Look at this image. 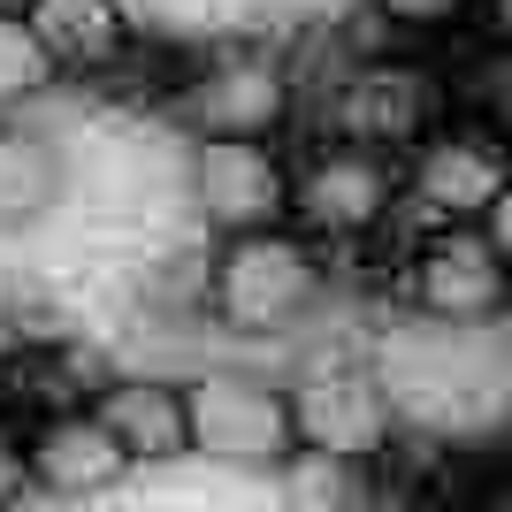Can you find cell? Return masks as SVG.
<instances>
[{
    "mask_svg": "<svg viewBox=\"0 0 512 512\" xmlns=\"http://www.w3.org/2000/svg\"><path fill=\"white\" fill-rule=\"evenodd\" d=\"M207 299L214 321L237 329V337H276L306 306L321 299V253L314 237H291L276 230H237L222 253H214V276H207Z\"/></svg>",
    "mask_w": 512,
    "mask_h": 512,
    "instance_id": "cell-1",
    "label": "cell"
},
{
    "mask_svg": "<svg viewBox=\"0 0 512 512\" xmlns=\"http://www.w3.org/2000/svg\"><path fill=\"white\" fill-rule=\"evenodd\" d=\"M291 436L306 451H337V459H375L398 436V406L390 390L367 375L360 360H321L299 390H291Z\"/></svg>",
    "mask_w": 512,
    "mask_h": 512,
    "instance_id": "cell-2",
    "label": "cell"
},
{
    "mask_svg": "<svg viewBox=\"0 0 512 512\" xmlns=\"http://www.w3.org/2000/svg\"><path fill=\"white\" fill-rule=\"evenodd\" d=\"M184 421H192V451L222 459V467H276L291 436V398L253 375H207L184 390Z\"/></svg>",
    "mask_w": 512,
    "mask_h": 512,
    "instance_id": "cell-3",
    "label": "cell"
},
{
    "mask_svg": "<svg viewBox=\"0 0 512 512\" xmlns=\"http://www.w3.org/2000/svg\"><path fill=\"white\" fill-rule=\"evenodd\" d=\"M398 207V169H390V153L375 146H321L299 176H291V214H299V230L314 237H367L383 230V214Z\"/></svg>",
    "mask_w": 512,
    "mask_h": 512,
    "instance_id": "cell-4",
    "label": "cell"
},
{
    "mask_svg": "<svg viewBox=\"0 0 512 512\" xmlns=\"http://www.w3.org/2000/svg\"><path fill=\"white\" fill-rule=\"evenodd\" d=\"M436 115H444V85H436V69H421V62H360L337 85V100H329L337 138L375 146V153L421 146L428 130H436Z\"/></svg>",
    "mask_w": 512,
    "mask_h": 512,
    "instance_id": "cell-5",
    "label": "cell"
},
{
    "mask_svg": "<svg viewBox=\"0 0 512 512\" xmlns=\"http://www.w3.org/2000/svg\"><path fill=\"white\" fill-rule=\"evenodd\" d=\"M192 199L222 237L237 230H276L291 214V169H283L268 138H199L192 153Z\"/></svg>",
    "mask_w": 512,
    "mask_h": 512,
    "instance_id": "cell-6",
    "label": "cell"
},
{
    "mask_svg": "<svg viewBox=\"0 0 512 512\" xmlns=\"http://www.w3.org/2000/svg\"><path fill=\"white\" fill-rule=\"evenodd\" d=\"M413 306L428 321H451V329H474V321H497L505 306V253L474 222H451L444 237H428L413 253Z\"/></svg>",
    "mask_w": 512,
    "mask_h": 512,
    "instance_id": "cell-7",
    "label": "cell"
},
{
    "mask_svg": "<svg viewBox=\"0 0 512 512\" xmlns=\"http://www.w3.org/2000/svg\"><path fill=\"white\" fill-rule=\"evenodd\" d=\"M184 115H192L199 138H276L283 115H291V77H283L276 54H214L207 69L184 92Z\"/></svg>",
    "mask_w": 512,
    "mask_h": 512,
    "instance_id": "cell-8",
    "label": "cell"
},
{
    "mask_svg": "<svg viewBox=\"0 0 512 512\" xmlns=\"http://www.w3.org/2000/svg\"><path fill=\"white\" fill-rule=\"evenodd\" d=\"M23 467H31V490L62 497V505H85V497H107L130 474L123 444L92 421V406H62L39 413V428L23 436Z\"/></svg>",
    "mask_w": 512,
    "mask_h": 512,
    "instance_id": "cell-9",
    "label": "cell"
},
{
    "mask_svg": "<svg viewBox=\"0 0 512 512\" xmlns=\"http://www.w3.org/2000/svg\"><path fill=\"white\" fill-rule=\"evenodd\" d=\"M413 199L436 222H482L505 199V153L474 130H428L413 153Z\"/></svg>",
    "mask_w": 512,
    "mask_h": 512,
    "instance_id": "cell-10",
    "label": "cell"
},
{
    "mask_svg": "<svg viewBox=\"0 0 512 512\" xmlns=\"http://www.w3.org/2000/svg\"><path fill=\"white\" fill-rule=\"evenodd\" d=\"M92 421L123 444L130 467H161L192 451V421H184V390L153 383V375H115L92 390Z\"/></svg>",
    "mask_w": 512,
    "mask_h": 512,
    "instance_id": "cell-11",
    "label": "cell"
},
{
    "mask_svg": "<svg viewBox=\"0 0 512 512\" xmlns=\"http://www.w3.org/2000/svg\"><path fill=\"white\" fill-rule=\"evenodd\" d=\"M39 46L54 54V77H85V69H107L130 46V23L115 0H31L23 8Z\"/></svg>",
    "mask_w": 512,
    "mask_h": 512,
    "instance_id": "cell-12",
    "label": "cell"
},
{
    "mask_svg": "<svg viewBox=\"0 0 512 512\" xmlns=\"http://www.w3.org/2000/svg\"><path fill=\"white\" fill-rule=\"evenodd\" d=\"M54 184H62V161L46 138L31 130H0V230H23L54 207Z\"/></svg>",
    "mask_w": 512,
    "mask_h": 512,
    "instance_id": "cell-13",
    "label": "cell"
},
{
    "mask_svg": "<svg viewBox=\"0 0 512 512\" xmlns=\"http://www.w3.org/2000/svg\"><path fill=\"white\" fill-rule=\"evenodd\" d=\"M54 85V54L39 46L31 16H0V107H31Z\"/></svg>",
    "mask_w": 512,
    "mask_h": 512,
    "instance_id": "cell-14",
    "label": "cell"
},
{
    "mask_svg": "<svg viewBox=\"0 0 512 512\" xmlns=\"http://www.w3.org/2000/svg\"><path fill=\"white\" fill-rule=\"evenodd\" d=\"M291 497L299 505H360V459H337V451H306L291 444Z\"/></svg>",
    "mask_w": 512,
    "mask_h": 512,
    "instance_id": "cell-15",
    "label": "cell"
},
{
    "mask_svg": "<svg viewBox=\"0 0 512 512\" xmlns=\"http://www.w3.org/2000/svg\"><path fill=\"white\" fill-rule=\"evenodd\" d=\"M474 0H375V16L398 23V31H444V23H459Z\"/></svg>",
    "mask_w": 512,
    "mask_h": 512,
    "instance_id": "cell-16",
    "label": "cell"
},
{
    "mask_svg": "<svg viewBox=\"0 0 512 512\" xmlns=\"http://www.w3.org/2000/svg\"><path fill=\"white\" fill-rule=\"evenodd\" d=\"M16 497H31V467H23V436L0 421V505H16Z\"/></svg>",
    "mask_w": 512,
    "mask_h": 512,
    "instance_id": "cell-17",
    "label": "cell"
},
{
    "mask_svg": "<svg viewBox=\"0 0 512 512\" xmlns=\"http://www.w3.org/2000/svg\"><path fill=\"white\" fill-rule=\"evenodd\" d=\"M23 8H31V0H0V16H23Z\"/></svg>",
    "mask_w": 512,
    "mask_h": 512,
    "instance_id": "cell-18",
    "label": "cell"
}]
</instances>
